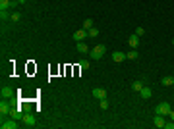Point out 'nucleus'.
<instances>
[{"label":"nucleus","instance_id":"obj_1","mask_svg":"<svg viewBox=\"0 0 174 129\" xmlns=\"http://www.w3.org/2000/svg\"><path fill=\"white\" fill-rule=\"evenodd\" d=\"M104 52H107V46H104V44H97L95 48L89 50V58H91V60H101L104 56Z\"/></svg>","mask_w":174,"mask_h":129},{"label":"nucleus","instance_id":"obj_2","mask_svg":"<svg viewBox=\"0 0 174 129\" xmlns=\"http://www.w3.org/2000/svg\"><path fill=\"white\" fill-rule=\"evenodd\" d=\"M172 108H170V104L168 102H161L159 106H157V114H162V116H168V112H170Z\"/></svg>","mask_w":174,"mask_h":129},{"label":"nucleus","instance_id":"obj_3","mask_svg":"<svg viewBox=\"0 0 174 129\" xmlns=\"http://www.w3.org/2000/svg\"><path fill=\"white\" fill-rule=\"evenodd\" d=\"M85 37H89L87 29H80V31H76V33H73V40H76V43H80V40H83Z\"/></svg>","mask_w":174,"mask_h":129},{"label":"nucleus","instance_id":"obj_4","mask_svg":"<svg viewBox=\"0 0 174 129\" xmlns=\"http://www.w3.org/2000/svg\"><path fill=\"white\" fill-rule=\"evenodd\" d=\"M22 121H23V123H25L27 127H33V125H35V116H33V114H29V112H27V114H25V116L22 118Z\"/></svg>","mask_w":174,"mask_h":129},{"label":"nucleus","instance_id":"obj_5","mask_svg":"<svg viewBox=\"0 0 174 129\" xmlns=\"http://www.w3.org/2000/svg\"><path fill=\"white\" fill-rule=\"evenodd\" d=\"M0 127H2V129H15V127H18V123H15V120H14V118H12L10 121H4V120H2V123H0Z\"/></svg>","mask_w":174,"mask_h":129},{"label":"nucleus","instance_id":"obj_6","mask_svg":"<svg viewBox=\"0 0 174 129\" xmlns=\"http://www.w3.org/2000/svg\"><path fill=\"white\" fill-rule=\"evenodd\" d=\"M153 123H155V127H165V116H162V114H157L155 116V120H153Z\"/></svg>","mask_w":174,"mask_h":129},{"label":"nucleus","instance_id":"obj_7","mask_svg":"<svg viewBox=\"0 0 174 129\" xmlns=\"http://www.w3.org/2000/svg\"><path fill=\"white\" fill-rule=\"evenodd\" d=\"M93 96H95V98H99V100H101V98H107V91L101 89V87H99V89H93Z\"/></svg>","mask_w":174,"mask_h":129},{"label":"nucleus","instance_id":"obj_8","mask_svg":"<svg viewBox=\"0 0 174 129\" xmlns=\"http://www.w3.org/2000/svg\"><path fill=\"white\" fill-rule=\"evenodd\" d=\"M0 95H2V98H10V96L14 95V91H12V87H8V85H4L2 87V91H0Z\"/></svg>","mask_w":174,"mask_h":129},{"label":"nucleus","instance_id":"obj_9","mask_svg":"<svg viewBox=\"0 0 174 129\" xmlns=\"http://www.w3.org/2000/svg\"><path fill=\"white\" fill-rule=\"evenodd\" d=\"M76 48H77V52H80V54H87L89 52V46L83 43V40H80V43L76 44Z\"/></svg>","mask_w":174,"mask_h":129},{"label":"nucleus","instance_id":"obj_10","mask_svg":"<svg viewBox=\"0 0 174 129\" xmlns=\"http://www.w3.org/2000/svg\"><path fill=\"white\" fill-rule=\"evenodd\" d=\"M10 116H12L14 120H22V118H23L22 108H19V110H18V108H12V110H10Z\"/></svg>","mask_w":174,"mask_h":129},{"label":"nucleus","instance_id":"obj_11","mask_svg":"<svg viewBox=\"0 0 174 129\" xmlns=\"http://www.w3.org/2000/svg\"><path fill=\"white\" fill-rule=\"evenodd\" d=\"M128 44L131 46V48H138V44H139V37H138V35H131V37L128 39Z\"/></svg>","mask_w":174,"mask_h":129},{"label":"nucleus","instance_id":"obj_12","mask_svg":"<svg viewBox=\"0 0 174 129\" xmlns=\"http://www.w3.org/2000/svg\"><path fill=\"white\" fill-rule=\"evenodd\" d=\"M112 60L116 62V64H120V62L126 60V54H124V52H114V54H112Z\"/></svg>","mask_w":174,"mask_h":129},{"label":"nucleus","instance_id":"obj_13","mask_svg":"<svg viewBox=\"0 0 174 129\" xmlns=\"http://www.w3.org/2000/svg\"><path fill=\"white\" fill-rule=\"evenodd\" d=\"M139 92H141V96H143L145 100H147V98H151V96H153V91L149 89V87H143V89H141Z\"/></svg>","mask_w":174,"mask_h":129},{"label":"nucleus","instance_id":"obj_14","mask_svg":"<svg viewBox=\"0 0 174 129\" xmlns=\"http://www.w3.org/2000/svg\"><path fill=\"white\" fill-rule=\"evenodd\" d=\"M10 110H12V108H10L8 104H6V102H4V98H2V102H0V114H10Z\"/></svg>","mask_w":174,"mask_h":129},{"label":"nucleus","instance_id":"obj_15","mask_svg":"<svg viewBox=\"0 0 174 129\" xmlns=\"http://www.w3.org/2000/svg\"><path fill=\"white\" fill-rule=\"evenodd\" d=\"M162 85H165V87H172L174 85V77H170V75L162 77Z\"/></svg>","mask_w":174,"mask_h":129},{"label":"nucleus","instance_id":"obj_16","mask_svg":"<svg viewBox=\"0 0 174 129\" xmlns=\"http://www.w3.org/2000/svg\"><path fill=\"white\" fill-rule=\"evenodd\" d=\"M87 33H89V37L97 39V37H99V33H101V31H99L97 27H91V29H87Z\"/></svg>","mask_w":174,"mask_h":129},{"label":"nucleus","instance_id":"obj_17","mask_svg":"<svg viewBox=\"0 0 174 129\" xmlns=\"http://www.w3.org/2000/svg\"><path fill=\"white\" fill-rule=\"evenodd\" d=\"M8 8H12V2L10 0H0V10H8Z\"/></svg>","mask_w":174,"mask_h":129},{"label":"nucleus","instance_id":"obj_18","mask_svg":"<svg viewBox=\"0 0 174 129\" xmlns=\"http://www.w3.org/2000/svg\"><path fill=\"white\" fill-rule=\"evenodd\" d=\"M126 58H128V60H138V50H130V52L128 54H126Z\"/></svg>","mask_w":174,"mask_h":129},{"label":"nucleus","instance_id":"obj_19","mask_svg":"<svg viewBox=\"0 0 174 129\" xmlns=\"http://www.w3.org/2000/svg\"><path fill=\"white\" fill-rule=\"evenodd\" d=\"M131 89H134V91H141V89H143V83H141V81H134V83H131Z\"/></svg>","mask_w":174,"mask_h":129},{"label":"nucleus","instance_id":"obj_20","mask_svg":"<svg viewBox=\"0 0 174 129\" xmlns=\"http://www.w3.org/2000/svg\"><path fill=\"white\" fill-rule=\"evenodd\" d=\"M80 68H81V71L89 69V62H87V60H81V62H80Z\"/></svg>","mask_w":174,"mask_h":129},{"label":"nucleus","instance_id":"obj_21","mask_svg":"<svg viewBox=\"0 0 174 129\" xmlns=\"http://www.w3.org/2000/svg\"><path fill=\"white\" fill-rule=\"evenodd\" d=\"M0 18L8 19V18H12V14H8V10H0Z\"/></svg>","mask_w":174,"mask_h":129},{"label":"nucleus","instance_id":"obj_22","mask_svg":"<svg viewBox=\"0 0 174 129\" xmlns=\"http://www.w3.org/2000/svg\"><path fill=\"white\" fill-rule=\"evenodd\" d=\"M10 19H12V21H19V19H22V14H19V12H14Z\"/></svg>","mask_w":174,"mask_h":129},{"label":"nucleus","instance_id":"obj_23","mask_svg":"<svg viewBox=\"0 0 174 129\" xmlns=\"http://www.w3.org/2000/svg\"><path fill=\"white\" fill-rule=\"evenodd\" d=\"M93 27V19H85L83 21V29H91Z\"/></svg>","mask_w":174,"mask_h":129},{"label":"nucleus","instance_id":"obj_24","mask_svg":"<svg viewBox=\"0 0 174 129\" xmlns=\"http://www.w3.org/2000/svg\"><path fill=\"white\" fill-rule=\"evenodd\" d=\"M108 108V100L107 98H101V110H107Z\"/></svg>","mask_w":174,"mask_h":129},{"label":"nucleus","instance_id":"obj_25","mask_svg":"<svg viewBox=\"0 0 174 129\" xmlns=\"http://www.w3.org/2000/svg\"><path fill=\"white\" fill-rule=\"evenodd\" d=\"M135 35H138V37H143V35H145V29H143V27H138V29H135Z\"/></svg>","mask_w":174,"mask_h":129},{"label":"nucleus","instance_id":"obj_26","mask_svg":"<svg viewBox=\"0 0 174 129\" xmlns=\"http://www.w3.org/2000/svg\"><path fill=\"white\" fill-rule=\"evenodd\" d=\"M165 127L166 129H174V123H165Z\"/></svg>","mask_w":174,"mask_h":129},{"label":"nucleus","instance_id":"obj_27","mask_svg":"<svg viewBox=\"0 0 174 129\" xmlns=\"http://www.w3.org/2000/svg\"><path fill=\"white\" fill-rule=\"evenodd\" d=\"M168 116H170V120L174 121V110H170V112H168Z\"/></svg>","mask_w":174,"mask_h":129},{"label":"nucleus","instance_id":"obj_28","mask_svg":"<svg viewBox=\"0 0 174 129\" xmlns=\"http://www.w3.org/2000/svg\"><path fill=\"white\" fill-rule=\"evenodd\" d=\"M18 2H19V4H23V2H27V0H18Z\"/></svg>","mask_w":174,"mask_h":129},{"label":"nucleus","instance_id":"obj_29","mask_svg":"<svg viewBox=\"0 0 174 129\" xmlns=\"http://www.w3.org/2000/svg\"><path fill=\"white\" fill-rule=\"evenodd\" d=\"M172 46H174V39H172Z\"/></svg>","mask_w":174,"mask_h":129}]
</instances>
